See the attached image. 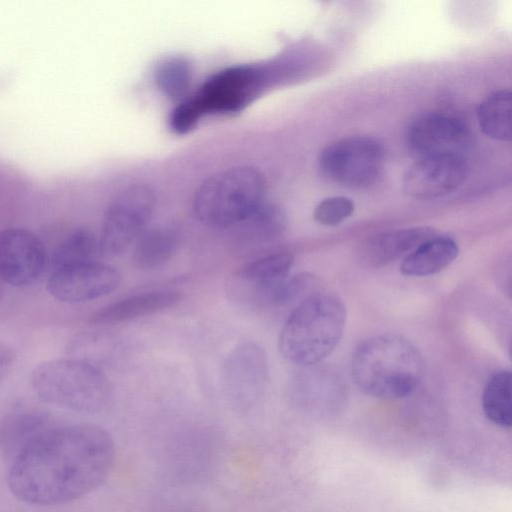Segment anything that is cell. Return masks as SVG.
<instances>
[{
    "mask_svg": "<svg viewBox=\"0 0 512 512\" xmlns=\"http://www.w3.org/2000/svg\"><path fill=\"white\" fill-rule=\"evenodd\" d=\"M120 281L115 268L95 261L54 270L47 289L59 301L81 303L110 294Z\"/></svg>",
    "mask_w": 512,
    "mask_h": 512,
    "instance_id": "cell-12",
    "label": "cell"
},
{
    "mask_svg": "<svg viewBox=\"0 0 512 512\" xmlns=\"http://www.w3.org/2000/svg\"><path fill=\"white\" fill-rule=\"evenodd\" d=\"M100 253L99 239L88 229L78 228L55 248L52 254L54 270L95 262Z\"/></svg>",
    "mask_w": 512,
    "mask_h": 512,
    "instance_id": "cell-24",
    "label": "cell"
},
{
    "mask_svg": "<svg viewBox=\"0 0 512 512\" xmlns=\"http://www.w3.org/2000/svg\"><path fill=\"white\" fill-rule=\"evenodd\" d=\"M406 144L419 159H466L471 145L468 128L458 118L429 112L417 116L406 129Z\"/></svg>",
    "mask_w": 512,
    "mask_h": 512,
    "instance_id": "cell-9",
    "label": "cell"
},
{
    "mask_svg": "<svg viewBox=\"0 0 512 512\" xmlns=\"http://www.w3.org/2000/svg\"><path fill=\"white\" fill-rule=\"evenodd\" d=\"M265 181L251 167H234L208 178L193 200L196 217L214 227H233L264 202Z\"/></svg>",
    "mask_w": 512,
    "mask_h": 512,
    "instance_id": "cell-6",
    "label": "cell"
},
{
    "mask_svg": "<svg viewBox=\"0 0 512 512\" xmlns=\"http://www.w3.org/2000/svg\"><path fill=\"white\" fill-rule=\"evenodd\" d=\"M355 384L364 393L382 399L411 394L421 382L425 362L406 338L379 334L361 342L351 363Z\"/></svg>",
    "mask_w": 512,
    "mask_h": 512,
    "instance_id": "cell-2",
    "label": "cell"
},
{
    "mask_svg": "<svg viewBox=\"0 0 512 512\" xmlns=\"http://www.w3.org/2000/svg\"><path fill=\"white\" fill-rule=\"evenodd\" d=\"M267 76L264 67L255 65L233 66L218 72L192 98L174 109L171 128L185 133L207 114L240 111L261 93Z\"/></svg>",
    "mask_w": 512,
    "mask_h": 512,
    "instance_id": "cell-5",
    "label": "cell"
},
{
    "mask_svg": "<svg viewBox=\"0 0 512 512\" xmlns=\"http://www.w3.org/2000/svg\"><path fill=\"white\" fill-rule=\"evenodd\" d=\"M178 247L176 234L167 228L144 230L136 239L133 262L140 270H154L168 262Z\"/></svg>",
    "mask_w": 512,
    "mask_h": 512,
    "instance_id": "cell-21",
    "label": "cell"
},
{
    "mask_svg": "<svg viewBox=\"0 0 512 512\" xmlns=\"http://www.w3.org/2000/svg\"><path fill=\"white\" fill-rule=\"evenodd\" d=\"M154 206V193L147 186L133 185L121 191L105 213L100 253L118 256L125 252L145 230Z\"/></svg>",
    "mask_w": 512,
    "mask_h": 512,
    "instance_id": "cell-8",
    "label": "cell"
},
{
    "mask_svg": "<svg viewBox=\"0 0 512 512\" xmlns=\"http://www.w3.org/2000/svg\"><path fill=\"white\" fill-rule=\"evenodd\" d=\"M458 254L459 247L454 239L437 234L405 256L400 270L406 276L437 274L453 263Z\"/></svg>",
    "mask_w": 512,
    "mask_h": 512,
    "instance_id": "cell-19",
    "label": "cell"
},
{
    "mask_svg": "<svg viewBox=\"0 0 512 512\" xmlns=\"http://www.w3.org/2000/svg\"><path fill=\"white\" fill-rule=\"evenodd\" d=\"M31 384L42 401L79 413H98L112 399V386L105 374L79 358L42 362L33 370Z\"/></svg>",
    "mask_w": 512,
    "mask_h": 512,
    "instance_id": "cell-4",
    "label": "cell"
},
{
    "mask_svg": "<svg viewBox=\"0 0 512 512\" xmlns=\"http://www.w3.org/2000/svg\"><path fill=\"white\" fill-rule=\"evenodd\" d=\"M466 177V159H419L405 172L403 190L414 199H438L458 189Z\"/></svg>",
    "mask_w": 512,
    "mask_h": 512,
    "instance_id": "cell-14",
    "label": "cell"
},
{
    "mask_svg": "<svg viewBox=\"0 0 512 512\" xmlns=\"http://www.w3.org/2000/svg\"><path fill=\"white\" fill-rule=\"evenodd\" d=\"M114 460V440L103 428L53 426L11 461L8 486L18 500L31 505L68 503L98 488Z\"/></svg>",
    "mask_w": 512,
    "mask_h": 512,
    "instance_id": "cell-1",
    "label": "cell"
},
{
    "mask_svg": "<svg viewBox=\"0 0 512 512\" xmlns=\"http://www.w3.org/2000/svg\"><path fill=\"white\" fill-rule=\"evenodd\" d=\"M53 426L51 417L43 411L23 410L10 413L0 419V451L12 461Z\"/></svg>",
    "mask_w": 512,
    "mask_h": 512,
    "instance_id": "cell-18",
    "label": "cell"
},
{
    "mask_svg": "<svg viewBox=\"0 0 512 512\" xmlns=\"http://www.w3.org/2000/svg\"><path fill=\"white\" fill-rule=\"evenodd\" d=\"M345 322L346 309L341 299L318 291L290 313L279 335V350L293 364L316 365L338 346Z\"/></svg>",
    "mask_w": 512,
    "mask_h": 512,
    "instance_id": "cell-3",
    "label": "cell"
},
{
    "mask_svg": "<svg viewBox=\"0 0 512 512\" xmlns=\"http://www.w3.org/2000/svg\"><path fill=\"white\" fill-rule=\"evenodd\" d=\"M224 376L234 406L242 412L250 410L262 397L268 379L264 350L251 341L237 345L226 359Z\"/></svg>",
    "mask_w": 512,
    "mask_h": 512,
    "instance_id": "cell-10",
    "label": "cell"
},
{
    "mask_svg": "<svg viewBox=\"0 0 512 512\" xmlns=\"http://www.w3.org/2000/svg\"><path fill=\"white\" fill-rule=\"evenodd\" d=\"M220 444L206 433H193L169 444L164 470L177 484L189 485L205 480L216 466Z\"/></svg>",
    "mask_w": 512,
    "mask_h": 512,
    "instance_id": "cell-13",
    "label": "cell"
},
{
    "mask_svg": "<svg viewBox=\"0 0 512 512\" xmlns=\"http://www.w3.org/2000/svg\"><path fill=\"white\" fill-rule=\"evenodd\" d=\"M175 291H153L117 301L91 315L94 325H112L127 322L172 307L180 301Z\"/></svg>",
    "mask_w": 512,
    "mask_h": 512,
    "instance_id": "cell-17",
    "label": "cell"
},
{
    "mask_svg": "<svg viewBox=\"0 0 512 512\" xmlns=\"http://www.w3.org/2000/svg\"><path fill=\"white\" fill-rule=\"evenodd\" d=\"M512 94L509 89L490 93L478 106L476 115L482 132L489 138L508 142L512 137Z\"/></svg>",
    "mask_w": 512,
    "mask_h": 512,
    "instance_id": "cell-20",
    "label": "cell"
},
{
    "mask_svg": "<svg viewBox=\"0 0 512 512\" xmlns=\"http://www.w3.org/2000/svg\"><path fill=\"white\" fill-rule=\"evenodd\" d=\"M293 255L271 254L243 266L235 275V284L244 300L270 305L276 289L288 278Z\"/></svg>",
    "mask_w": 512,
    "mask_h": 512,
    "instance_id": "cell-15",
    "label": "cell"
},
{
    "mask_svg": "<svg viewBox=\"0 0 512 512\" xmlns=\"http://www.w3.org/2000/svg\"><path fill=\"white\" fill-rule=\"evenodd\" d=\"M47 255L42 241L23 228L0 231V279L14 287L36 282L43 274Z\"/></svg>",
    "mask_w": 512,
    "mask_h": 512,
    "instance_id": "cell-11",
    "label": "cell"
},
{
    "mask_svg": "<svg viewBox=\"0 0 512 512\" xmlns=\"http://www.w3.org/2000/svg\"><path fill=\"white\" fill-rule=\"evenodd\" d=\"M190 78L189 65L181 58L166 59L158 65L155 71L159 89L171 98H179L186 92Z\"/></svg>",
    "mask_w": 512,
    "mask_h": 512,
    "instance_id": "cell-25",
    "label": "cell"
},
{
    "mask_svg": "<svg viewBox=\"0 0 512 512\" xmlns=\"http://www.w3.org/2000/svg\"><path fill=\"white\" fill-rule=\"evenodd\" d=\"M14 359L15 356L12 349L0 341V381L4 379L10 371Z\"/></svg>",
    "mask_w": 512,
    "mask_h": 512,
    "instance_id": "cell-27",
    "label": "cell"
},
{
    "mask_svg": "<svg viewBox=\"0 0 512 512\" xmlns=\"http://www.w3.org/2000/svg\"><path fill=\"white\" fill-rule=\"evenodd\" d=\"M437 234L435 229L424 226L388 231L364 243L358 252L359 260L365 266L379 268L407 256Z\"/></svg>",
    "mask_w": 512,
    "mask_h": 512,
    "instance_id": "cell-16",
    "label": "cell"
},
{
    "mask_svg": "<svg viewBox=\"0 0 512 512\" xmlns=\"http://www.w3.org/2000/svg\"><path fill=\"white\" fill-rule=\"evenodd\" d=\"M354 202L345 196H331L323 199L314 209L315 221L323 226H337L354 212Z\"/></svg>",
    "mask_w": 512,
    "mask_h": 512,
    "instance_id": "cell-26",
    "label": "cell"
},
{
    "mask_svg": "<svg viewBox=\"0 0 512 512\" xmlns=\"http://www.w3.org/2000/svg\"><path fill=\"white\" fill-rule=\"evenodd\" d=\"M236 226L244 240L255 243L266 242L284 232L286 215L278 205L262 202Z\"/></svg>",
    "mask_w": 512,
    "mask_h": 512,
    "instance_id": "cell-22",
    "label": "cell"
},
{
    "mask_svg": "<svg viewBox=\"0 0 512 512\" xmlns=\"http://www.w3.org/2000/svg\"><path fill=\"white\" fill-rule=\"evenodd\" d=\"M482 407L485 416L495 425L510 428L512 424V375L510 371H499L487 382Z\"/></svg>",
    "mask_w": 512,
    "mask_h": 512,
    "instance_id": "cell-23",
    "label": "cell"
},
{
    "mask_svg": "<svg viewBox=\"0 0 512 512\" xmlns=\"http://www.w3.org/2000/svg\"><path fill=\"white\" fill-rule=\"evenodd\" d=\"M318 164L328 180L347 188H364L380 176L384 150L371 137H345L326 146L319 156Z\"/></svg>",
    "mask_w": 512,
    "mask_h": 512,
    "instance_id": "cell-7",
    "label": "cell"
}]
</instances>
